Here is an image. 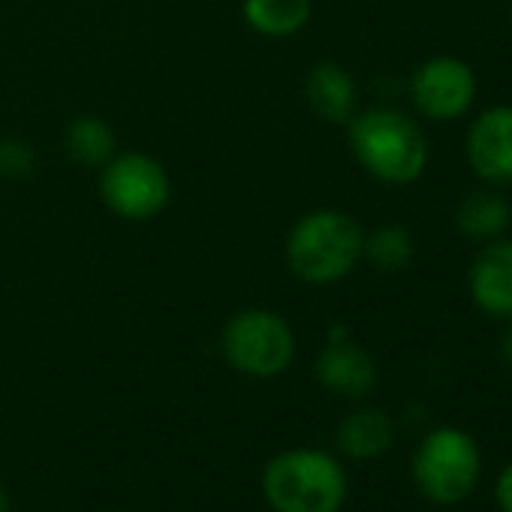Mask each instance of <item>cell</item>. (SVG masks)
I'll list each match as a JSON object with an SVG mask.
<instances>
[{"label":"cell","mask_w":512,"mask_h":512,"mask_svg":"<svg viewBox=\"0 0 512 512\" xmlns=\"http://www.w3.org/2000/svg\"><path fill=\"white\" fill-rule=\"evenodd\" d=\"M350 482L323 449H287L263 467V497L275 512H341Z\"/></svg>","instance_id":"obj_1"},{"label":"cell","mask_w":512,"mask_h":512,"mask_svg":"<svg viewBox=\"0 0 512 512\" xmlns=\"http://www.w3.org/2000/svg\"><path fill=\"white\" fill-rule=\"evenodd\" d=\"M350 148L356 160L386 184H410L428 166L422 127L395 109H368L350 118Z\"/></svg>","instance_id":"obj_2"},{"label":"cell","mask_w":512,"mask_h":512,"mask_svg":"<svg viewBox=\"0 0 512 512\" xmlns=\"http://www.w3.org/2000/svg\"><path fill=\"white\" fill-rule=\"evenodd\" d=\"M362 226L344 211H311L287 238V263L308 284H335L362 260Z\"/></svg>","instance_id":"obj_3"},{"label":"cell","mask_w":512,"mask_h":512,"mask_svg":"<svg viewBox=\"0 0 512 512\" xmlns=\"http://www.w3.org/2000/svg\"><path fill=\"white\" fill-rule=\"evenodd\" d=\"M482 452L479 443L455 425L434 428L425 434L413 455V482L419 494L437 506L464 503L479 485Z\"/></svg>","instance_id":"obj_4"},{"label":"cell","mask_w":512,"mask_h":512,"mask_svg":"<svg viewBox=\"0 0 512 512\" xmlns=\"http://www.w3.org/2000/svg\"><path fill=\"white\" fill-rule=\"evenodd\" d=\"M226 362L247 377H278L296 356L290 323L272 311H241L223 329Z\"/></svg>","instance_id":"obj_5"},{"label":"cell","mask_w":512,"mask_h":512,"mask_svg":"<svg viewBox=\"0 0 512 512\" xmlns=\"http://www.w3.org/2000/svg\"><path fill=\"white\" fill-rule=\"evenodd\" d=\"M103 202L124 220H148L169 202V175L148 154H121L100 175Z\"/></svg>","instance_id":"obj_6"},{"label":"cell","mask_w":512,"mask_h":512,"mask_svg":"<svg viewBox=\"0 0 512 512\" xmlns=\"http://www.w3.org/2000/svg\"><path fill=\"white\" fill-rule=\"evenodd\" d=\"M416 109L431 121L461 118L476 100V76L458 58L425 61L410 82Z\"/></svg>","instance_id":"obj_7"},{"label":"cell","mask_w":512,"mask_h":512,"mask_svg":"<svg viewBox=\"0 0 512 512\" xmlns=\"http://www.w3.org/2000/svg\"><path fill=\"white\" fill-rule=\"evenodd\" d=\"M467 163L491 184H512V106L485 109L467 133Z\"/></svg>","instance_id":"obj_8"},{"label":"cell","mask_w":512,"mask_h":512,"mask_svg":"<svg viewBox=\"0 0 512 512\" xmlns=\"http://www.w3.org/2000/svg\"><path fill=\"white\" fill-rule=\"evenodd\" d=\"M470 296L488 317L512 320V241L491 238L470 266Z\"/></svg>","instance_id":"obj_9"},{"label":"cell","mask_w":512,"mask_h":512,"mask_svg":"<svg viewBox=\"0 0 512 512\" xmlns=\"http://www.w3.org/2000/svg\"><path fill=\"white\" fill-rule=\"evenodd\" d=\"M317 377L335 395L362 398L377 383V365H374L371 353H365L359 344L344 338V341H332L323 350V356L317 362Z\"/></svg>","instance_id":"obj_10"},{"label":"cell","mask_w":512,"mask_h":512,"mask_svg":"<svg viewBox=\"0 0 512 512\" xmlns=\"http://www.w3.org/2000/svg\"><path fill=\"white\" fill-rule=\"evenodd\" d=\"M392 443H395V425L383 410L365 407L350 413L338 425V449L356 461L380 458L392 449Z\"/></svg>","instance_id":"obj_11"},{"label":"cell","mask_w":512,"mask_h":512,"mask_svg":"<svg viewBox=\"0 0 512 512\" xmlns=\"http://www.w3.org/2000/svg\"><path fill=\"white\" fill-rule=\"evenodd\" d=\"M308 100L314 112L332 124H347L356 109V85L338 64H320L308 76Z\"/></svg>","instance_id":"obj_12"},{"label":"cell","mask_w":512,"mask_h":512,"mask_svg":"<svg viewBox=\"0 0 512 512\" xmlns=\"http://www.w3.org/2000/svg\"><path fill=\"white\" fill-rule=\"evenodd\" d=\"M512 220V208L503 196L491 193V190H479L461 199L458 211H455V223L467 238H479V241H491L500 238L506 232Z\"/></svg>","instance_id":"obj_13"},{"label":"cell","mask_w":512,"mask_h":512,"mask_svg":"<svg viewBox=\"0 0 512 512\" xmlns=\"http://www.w3.org/2000/svg\"><path fill=\"white\" fill-rule=\"evenodd\" d=\"M244 19L266 37H290L311 19V0H244Z\"/></svg>","instance_id":"obj_14"},{"label":"cell","mask_w":512,"mask_h":512,"mask_svg":"<svg viewBox=\"0 0 512 512\" xmlns=\"http://www.w3.org/2000/svg\"><path fill=\"white\" fill-rule=\"evenodd\" d=\"M362 253L368 256V260L377 269L398 272V269L410 266V260H413V238L401 226H383L371 238H365V250Z\"/></svg>","instance_id":"obj_15"},{"label":"cell","mask_w":512,"mask_h":512,"mask_svg":"<svg viewBox=\"0 0 512 512\" xmlns=\"http://www.w3.org/2000/svg\"><path fill=\"white\" fill-rule=\"evenodd\" d=\"M67 145H70L73 157H79L85 163H100V160H109L112 157L115 136L97 118H79L67 130Z\"/></svg>","instance_id":"obj_16"},{"label":"cell","mask_w":512,"mask_h":512,"mask_svg":"<svg viewBox=\"0 0 512 512\" xmlns=\"http://www.w3.org/2000/svg\"><path fill=\"white\" fill-rule=\"evenodd\" d=\"M22 154H25L22 145H4V151H0V169L13 175L25 172L31 166V157H22Z\"/></svg>","instance_id":"obj_17"},{"label":"cell","mask_w":512,"mask_h":512,"mask_svg":"<svg viewBox=\"0 0 512 512\" xmlns=\"http://www.w3.org/2000/svg\"><path fill=\"white\" fill-rule=\"evenodd\" d=\"M494 497H497L500 512H512V464H506L500 470L497 485H494Z\"/></svg>","instance_id":"obj_18"},{"label":"cell","mask_w":512,"mask_h":512,"mask_svg":"<svg viewBox=\"0 0 512 512\" xmlns=\"http://www.w3.org/2000/svg\"><path fill=\"white\" fill-rule=\"evenodd\" d=\"M500 356H503V362H506V368L512 371V326L503 332V341H500Z\"/></svg>","instance_id":"obj_19"},{"label":"cell","mask_w":512,"mask_h":512,"mask_svg":"<svg viewBox=\"0 0 512 512\" xmlns=\"http://www.w3.org/2000/svg\"><path fill=\"white\" fill-rule=\"evenodd\" d=\"M0 512H10V494L4 485H0Z\"/></svg>","instance_id":"obj_20"}]
</instances>
